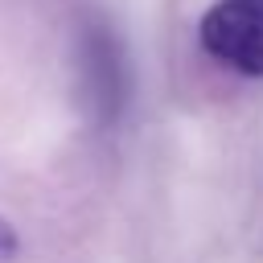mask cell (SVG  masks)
Here are the masks:
<instances>
[{
	"instance_id": "obj_1",
	"label": "cell",
	"mask_w": 263,
	"mask_h": 263,
	"mask_svg": "<svg viewBox=\"0 0 263 263\" xmlns=\"http://www.w3.org/2000/svg\"><path fill=\"white\" fill-rule=\"evenodd\" d=\"M210 58L259 78L263 74V0H218L197 29Z\"/></svg>"
},
{
	"instance_id": "obj_2",
	"label": "cell",
	"mask_w": 263,
	"mask_h": 263,
	"mask_svg": "<svg viewBox=\"0 0 263 263\" xmlns=\"http://www.w3.org/2000/svg\"><path fill=\"white\" fill-rule=\"evenodd\" d=\"M12 255H16V230L0 222V259H12Z\"/></svg>"
}]
</instances>
